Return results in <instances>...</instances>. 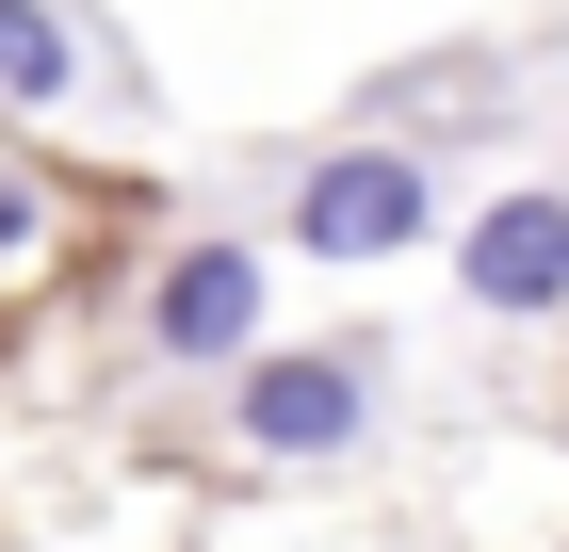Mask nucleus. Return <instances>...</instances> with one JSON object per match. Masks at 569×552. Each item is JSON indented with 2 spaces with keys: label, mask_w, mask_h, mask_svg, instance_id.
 <instances>
[{
  "label": "nucleus",
  "mask_w": 569,
  "mask_h": 552,
  "mask_svg": "<svg viewBox=\"0 0 569 552\" xmlns=\"http://www.w3.org/2000/svg\"><path fill=\"white\" fill-rule=\"evenodd\" d=\"M375 407H391V358L375 341H261L244 374H228V439L277 471H326L375 439Z\"/></svg>",
  "instance_id": "1"
},
{
  "label": "nucleus",
  "mask_w": 569,
  "mask_h": 552,
  "mask_svg": "<svg viewBox=\"0 0 569 552\" xmlns=\"http://www.w3.org/2000/svg\"><path fill=\"white\" fill-rule=\"evenodd\" d=\"M277 228H293L309 260H391V244L439 228V163L391 147V130H375V147H326V163H293V212Z\"/></svg>",
  "instance_id": "2"
},
{
  "label": "nucleus",
  "mask_w": 569,
  "mask_h": 552,
  "mask_svg": "<svg viewBox=\"0 0 569 552\" xmlns=\"http://www.w3.org/2000/svg\"><path fill=\"white\" fill-rule=\"evenodd\" d=\"M261 244L244 228H196V244H163V277H147V358L163 374H244L261 358Z\"/></svg>",
  "instance_id": "3"
},
{
  "label": "nucleus",
  "mask_w": 569,
  "mask_h": 552,
  "mask_svg": "<svg viewBox=\"0 0 569 552\" xmlns=\"http://www.w3.org/2000/svg\"><path fill=\"white\" fill-rule=\"evenodd\" d=\"M456 293L488 325H553L569 309V179H521V195H488L456 228Z\"/></svg>",
  "instance_id": "4"
},
{
  "label": "nucleus",
  "mask_w": 569,
  "mask_h": 552,
  "mask_svg": "<svg viewBox=\"0 0 569 552\" xmlns=\"http://www.w3.org/2000/svg\"><path fill=\"white\" fill-rule=\"evenodd\" d=\"M82 17H66V0H0V98H17V114H66V98H82Z\"/></svg>",
  "instance_id": "5"
}]
</instances>
